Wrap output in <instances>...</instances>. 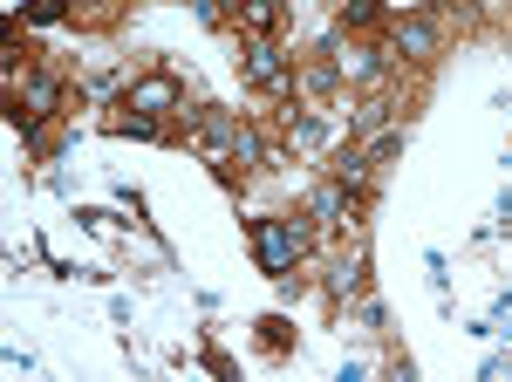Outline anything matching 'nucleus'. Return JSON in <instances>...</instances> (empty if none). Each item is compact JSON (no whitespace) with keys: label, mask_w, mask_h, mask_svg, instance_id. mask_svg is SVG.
<instances>
[{"label":"nucleus","mask_w":512,"mask_h":382,"mask_svg":"<svg viewBox=\"0 0 512 382\" xmlns=\"http://www.w3.org/2000/svg\"><path fill=\"white\" fill-rule=\"evenodd\" d=\"M253 253H260V273H287L308 253V226L301 219H260L253 226Z\"/></svg>","instance_id":"1"},{"label":"nucleus","mask_w":512,"mask_h":382,"mask_svg":"<svg viewBox=\"0 0 512 382\" xmlns=\"http://www.w3.org/2000/svg\"><path fill=\"white\" fill-rule=\"evenodd\" d=\"M246 76L260 82V89H280V82H287V76H280V48H274V41H253V55H246Z\"/></svg>","instance_id":"2"},{"label":"nucleus","mask_w":512,"mask_h":382,"mask_svg":"<svg viewBox=\"0 0 512 382\" xmlns=\"http://www.w3.org/2000/svg\"><path fill=\"white\" fill-rule=\"evenodd\" d=\"M21 103H28V116H55L62 82H55V76H28V82H21Z\"/></svg>","instance_id":"3"},{"label":"nucleus","mask_w":512,"mask_h":382,"mask_svg":"<svg viewBox=\"0 0 512 382\" xmlns=\"http://www.w3.org/2000/svg\"><path fill=\"white\" fill-rule=\"evenodd\" d=\"M396 48L424 62V55H431V48H437V28H431V21H403V28H396Z\"/></svg>","instance_id":"4"},{"label":"nucleus","mask_w":512,"mask_h":382,"mask_svg":"<svg viewBox=\"0 0 512 382\" xmlns=\"http://www.w3.org/2000/svg\"><path fill=\"white\" fill-rule=\"evenodd\" d=\"M239 21H246L253 35H267V28L280 21V0H246V7H239Z\"/></svg>","instance_id":"5"},{"label":"nucleus","mask_w":512,"mask_h":382,"mask_svg":"<svg viewBox=\"0 0 512 382\" xmlns=\"http://www.w3.org/2000/svg\"><path fill=\"white\" fill-rule=\"evenodd\" d=\"M130 103H137V110H171V103H178V82H144Z\"/></svg>","instance_id":"6"},{"label":"nucleus","mask_w":512,"mask_h":382,"mask_svg":"<svg viewBox=\"0 0 512 382\" xmlns=\"http://www.w3.org/2000/svg\"><path fill=\"white\" fill-rule=\"evenodd\" d=\"M403 7H424V0H403Z\"/></svg>","instance_id":"7"}]
</instances>
